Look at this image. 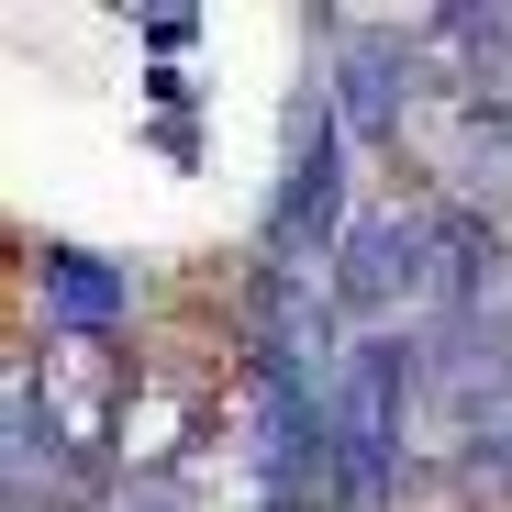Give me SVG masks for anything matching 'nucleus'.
I'll return each mask as SVG.
<instances>
[{"label":"nucleus","mask_w":512,"mask_h":512,"mask_svg":"<svg viewBox=\"0 0 512 512\" xmlns=\"http://www.w3.org/2000/svg\"><path fill=\"white\" fill-rule=\"evenodd\" d=\"M346 223V112L323 101V78L290 101V167H279V201L256 223V256H279V268H323L334 279V234Z\"/></svg>","instance_id":"1"},{"label":"nucleus","mask_w":512,"mask_h":512,"mask_svg":"<svg viewBox=\"0 0 512 512\" xmlns=\"http://www.w3.org/2000/svg\"><path fill=\"white\" fill-rule=\"evenodd\" d=\"M457 179L468 190H490V201H512V101H468L457 112Z\"/></svg>","instance_id":"3"},{"label":"nucleus","mask_w":512,"mask_h":512,"mask_svg":"<svg viewBox=\"0 0 512 512\" xmlns=\"http://www.w3.org/2000/svg\"><path fill=\"white\" fill-rule=\"evenodd\" d=\"M145 101H156V112H190V67L156 56V67H145Z\"/></svg>","instance_id":"5"},{"label":"nucleus","mask_w":512,"mask_h":512,"mask_svg":"<svg viewBox=\"0 0 512 512\" xmlns=\"http://www.w3.org/2000/svg\"><path fill=\"white\" fill-rule=\"evenodd\" d=\"M134 34H145V45H156V56H167V67H179V45H190V34H201V23H190V12H145V23H134Z\"/></svg>","instance_id":"4"},{"label":"nucleus","mask_w":512,"mask_h":512,"mask_svg":"<svg viewBox=\"0 0 512 512\" xmlns=\"http://www.w3.org/2000/svg\"><path fill=\"white\" fill-rule=\"evenodd\" d=\"M34 301H45V346H112L134 323V279L90 245H45L34 256Z\"/></svg>","instance_id":"2"}]
</instances>
